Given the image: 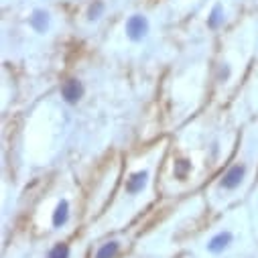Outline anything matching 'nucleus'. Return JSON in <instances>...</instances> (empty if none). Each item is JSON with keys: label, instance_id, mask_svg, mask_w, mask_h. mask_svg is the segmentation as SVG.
<instances>
[{"label": "nucleus", "instance_id": "obj_9", "mask_svg": "<svg viewBox=\"0 0 258 258\" xmlns=\"http://www.w3.org/2000/svg\"><path fill=\"white\" fill-rule=\"evenodd\" d=\"M222 23H224V9H222L220 5H216V7L212 9L210 17H208V27H210V29H218Z\"/></svg>", "mask_w": 258, "mask_h": 258}, {"label": "nucleus", "instance_id": "obj_1", "mask_svg": "<svg viewBox=\"0 0 258 258\" xmlns=\"http://www.w3.org/2000/svg\"><path fill=\"white\" fill-rule=\"evenodd\" d=\"M149 19L143 17V15H133V17H128L126 25H124V31L128 35V39L131 41H143L147 35H149Z\"/></svg>", "mask_w": 258, "mask_h": 258}, {"label": "nucleus", "instance_id": "obj_3", "mask_svg": "<svg viewBox=\"0 0 258 258\" xmlns=\"http://www.w3.org/2000/svg\"><path fill=\"white\" fill-rule=\"evenodd\" d=\"M244 175H246V165H234V167H230V169L224 173L220 185H222L224 189H236V187L242 183Z\"/></svg>", "mask_w": 258, "mask_h": 258}, {"label": "nucleus", "instance_id": "obj_13", "mask_svg": "<svg viewBox=\"0 0 258 258\" xmlns=\"http://www.w3.org/2000/svg\"><path fill=\"white\" fill-rule=\"evenodd\" d=\"M228 76H230V70H228V68H222V70H220V78H222V80H228Z\"/></svg>", "mask_w": 258, "mask_h": 258}, {"label": "nucleus", "instance_id": "obj_11", "mask_svg": "<svg viewBox=\"0 0 258 258\" xmlns=\"http://www.w3.org/2000/svg\"><path fill=\"white\" fill-rule=\"evenodd\" d=\"M189 169H191V163H189L187 159H179V161L175 163L173 173H175V177H177V179H183V177L189 173Z\"/></svg>", "mask_w": 258, "mask_h": 258}, {"label": "nucleus", "instance_id": "obj_2", "mask_svg": "<svg viewBox=\"0 0 258 258\" xmlns=\"http://www.w3.org/2000/svg\"><path fill=\"white\" fill-rule=\"evenodd\" d=\"M84 92H86V88L80 80H68L61 86V96L68 104H78L84 98Z\"/></svg>", "mask_w": 258, "mask_h": 258}, {"label": "nucleus", "instance_id": "obj_5", "mask_svg": "<svg viewBox=\"0 0 258 258\" xmlns=\"http://www.w3.org/2000/svg\"><path fill=\"white\" fill-rule=\"evenodd\" d=\"M49 25H51V17H49L47 11H43V9L33 11V15H31V27L37 33H47L49 31Z\"/></svg>", "mask_w": 258, "mask_h": 258}, {"label": "nucleus", "instance_id": "obj_7", "mask_svg": "<svg viewBox=\"0 0 258 258\" xmlns=\"http://www.w3.org/2000/svg\"><path fill=\"white\" fill-rule=\"evenodd\" d=\"M68 220H70V204H68V200H61L53 212V226L61 228L68 224Z\"/></svg>", "mask_w": 258, "mask_h": 258}, {"label": "nucleus", "instance_id": "obj_8", "mask_svg": "<svg viewBox=\"0 0 258 258\" xmlns=\"http://www.w3.org/2000/svg\"><path fill=\"white\" fill-rule=\"evenodd\" d=\"M118 250H120V244L116 240H110V242H106L104 246L98 248L96 258H114L118 254Z\"/></svg>", "mask_w": 258, "mask_h": 258}, {"label": "nucleus", "instance_id": "obj_4", "mask_svg": "<svg viewBox=\"0 0 258 258\" xmlns=\"http://www.w3.org/2000/svg\"><path fill=\"white\" fill-rule=\"evenodd\" d=\"M147 179H149V173L147 171H137L131 175V179H126V193H131V196H135V193H141L147 185Z\"/></svg>", "mask_w": 258, "mask_h": 258}, {"label": "nucleus", "instance_id": "obj_12", "mask_svg": "<svg viewBox=\"0 0 258 258\" xmlns=\"http://www.w3.org/2000/svg\"><path fill=\"white\" fill-rule=\"evenodd\" d=\"M47 258H70V248L66 244H57V246L51 248Z\"/></svg>", "mask_w": 258, "mask_h": 258}, {"label": "nucleus", "instance_id": "obj_10", "mask_svg": "<svg viewBox=\"0 0 258 258\" xmlns=\"http://www.w3.org/2000/svg\"><path fill=\"white\" fill-rule=\"evenodd\" d=\"M104 3L102 0H94V5H90V9H88V19L90 21H98L102 15H104Z\"/></svg>", "mask_w": 258, "mask_h": 258}, {"label": "nucleus", "instance_id": "obj_6", "mask_svg": "<svg viewBox=\"0 0 258 258\" xmlns=\"http://www.w3.org/2000/svg\"><path fill=\"white\" fill-rule=\"evenodd\" d=\"M230 244H232V234H230V232H220V234H216V236L208 242V250L214 252V254H220V252H224Z\"/></svg>", "mask_w": 258, "mask_h": 258}]
</instances>
